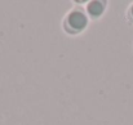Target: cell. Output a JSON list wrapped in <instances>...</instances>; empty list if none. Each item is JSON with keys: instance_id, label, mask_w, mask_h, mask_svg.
Returning a JSON list of instances; mask_svg holds the SVG:
<instances>
[{"instance_id": "3957f363", "label": "cell", "mask_w": 133, "mask_h": 125, "mask_svg": "<svg viewBox=\"0 0 133 125\" xmlns=\"http://www.w3.org/2000/svg\"><path fill=\"white\" fill-rule=\"evenodd\" d=\"M127 19H128V22L129 23H132L133 25V3L128 6V9H127Z\"/></svg>"}, {"instance_id": "7a4b0ae2", "label": "cell", "mask_w": 133, "mask_h": 125, "mask_svg": "<svg viewBox=\"0 0 133 125\" xmlns=\"http://www.w3.org/2000/svg\"><path fill=\"white\" fill-rule=\"evenodd\" d=\"M107 9V1L103 0H90L85 5V12L89 18L98 19L103 16V13Z\"/></svg>"}, {"instance_id": "6da1fadb", "label": "cell", "mask_w": 133, "mask_h": 125, "mask_svg": "<svg viewBox=\"0 0 133 125\" xmlns=\"http://www.w3.org/2000/svg\"><path fill=\"white\" fill-rule=\"evenodd\" d=\"M88 23L89 17L85 9L82 6H74L63 18V30L69 35H78L88 27Z\"/></svg>"}]
</instances>
